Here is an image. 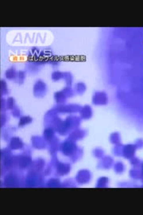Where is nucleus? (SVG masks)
<instances>
[{"label": "nucleus", "instance_id": "1", "mask_svg": "<svg viewBox=\"0 0 143 215\" xmlns=\"http://www.w3.org/2000/svg\"><path fill=\"white\" fill-rule=\"evenodd\" d=\"M22 143L20 139L17 137L12 138L10 142V146L12 148L17 149L21 147Z\"/></svg>", "mask_w": 143, "mask_h": 215}, {"label": "nucleus", "instance_id": "2", "mask_svg": "<svg viewBox=\"0 0 143 215\" xmlns=\"http://www.w3.org/2000/svg\"><path fill=\"white\" fill-rule=\"evenodd\" d=\"M32 119L29 117H23L21 118L19 123V126H23L31 123Z\"/></svg>", "mask_w": 143, "mask_h": 215}, {"label": "nucleus", "instance_id": "3", "mask_svg": "<svg viewBox=\"0 0 143 215\" xmlns=\"http://www.w3.org/2000/svg\"><path fill=\"white\" fill-rule=\"evenodd\" d=\"M45 138L47 140H50L53 135V131L51 128H47L45 130L44 133Z\"/></svg>", "mask_w": 143, "mask_h": 215}]
</instances>
